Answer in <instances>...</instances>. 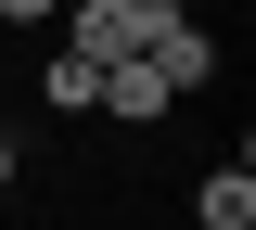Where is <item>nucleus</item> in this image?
<instances>
[{"label":"nucleus","mask_w":256,"mask_h":230,"mask_svg":"<svg viewBox=\"0 0 256 230\" xmlns=\"http://www.w3.org/2000/svg\"><path fill=\"white\" fill-rule=\"evenodd\" d=\"M180 26V0H64V51L90 77H116V64H141L154 38Z\"/></svg>","instance_id":"f257e3e1"},{"label":"nucleus","mask_w":256,"mask_h":230,"mask_svg":"<svg viewBox=\"0 0 256 230\" xmlns=\"http://www.w3.org/2000/svg\"><path fill=\"white\" fill-rule=\"evenodd\" d=\"M141 64H154L166 90H205V77H218V38H205V26H192V13H180V26H166L154 51H141Z\"/></svg>","instance_id":"f03ea898"},{"label":"nucleus","mask_w":256,"mask_h":230,"mask_svg":"<svg viewBox=\"0 0 256 230\" xmlns=\"http://www.w3.org/2000/svg\"><path fill=\"white\" fill-rule=\"evenodd\" d=\"M192 218H205V230H256V166H244V154H230V166H205Z\"/></svg>","instance_id":"7ed1b4c3"},{"label":"nucleus","mask_w":256,"mask_h":230,"mask_svg":"<svg viewBox=\"0 0 256 230\" xmlns=\"http://www.w3.org/2000/svg\"><path fill=\"white\" fill-rule=\"evenodd\" d=\"M166 102H180V90H166L154 64H116V77H102V115H128V128H154Z\"/></svg>","instance_id":"20e7f679"},{"label":"nucleus","mask_w":256,"mask_h":230,"mask_svg":"<svg viewBox=\"0 0 256 230\" xmlns=\"http://www.w3.org/2000/svg\"><path fill=\"white\" fill-rule=\"evenodd\" d=\"M38 102H52V115H102V77L77 64V51H52V64H38Z\"/></svg>","instance_id":"39448f33"},{"label":"nucleus","mask_w":256,"mask_h":230,"mask_svg":"<svg viewBox=\"0 0 256 230\" xmlns=\"http://www.w3.org/2000/svg\"><path fill=\"white\" fill-rule=\"evenodd\" d=\"M52 13H64V0H0V26H52Z\"/></svg>","instance_id":"423d86ee"},{"label":"nucleus","mask_w":256,"mask_h":230,"mask_svg":"<svg viewBox=\"0 0 256 230\" xmlns=\"http://www.w3.org/2000/svg\"><path fill=\"white\" fill-rule=\"evenodd\" d=\"M0 192H13V141H0Z\"/></svg>","instance_id":"0eeeda50"}]
</instances>
